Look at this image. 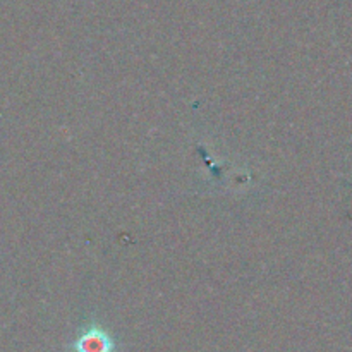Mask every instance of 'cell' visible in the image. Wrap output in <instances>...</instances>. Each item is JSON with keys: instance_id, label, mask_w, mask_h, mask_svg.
Wrapping results in <instances>:
<instances>
[{"instance_id": "obj_1", "label": "cell", "mask_w": 352, "mask_h": 352, "mask_svg": "<svg viewBox=\"0 0 352 352\" xmlns=\"http://www.w3.org/2000/svg\"><path fill=\"white\" fill-rule=\"evenodd\" d=\"M76 352H113V340L102 329H89L74 346Z\"/></svg>"}]
</instances>
